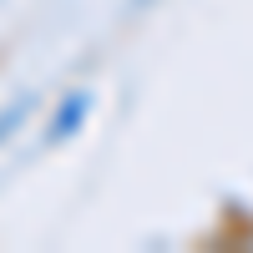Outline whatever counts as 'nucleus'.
Returning <instances> with one entry per match:
<instances>
[{
  "label": "nucleus",
  "instance_id": "obj_2",
  "mask_svg": "<svg viewBox=\"0 0 253 253\" xmlns=\"http://www.w3.org/2000/svg\"><path fill=\"white\" fill-rule=\"evenodd\" d=\"M36 112V91H20V96H10L5 107H0V147H5L20 126H26V117Z\"/></svg>",
  "mask_w": 253,
  "mask_h": 253
},
{
  "label": "nucleus",
  "instance_id": "obj_3",
  "mask_svg": "<svg viewBox=\"0 0 253 253\" xmlns=\"http://www.w3.org/2000/svg\"><path fill=\"white\" fill-rule=\"evenodd\" d=\"M243 243H248V248H253V233H248V238H243Z\"/></svg>",
  "mask_w": 253,
  "mask_h": 253
},
{
  "label": "nucleus",
  "instance_id": "obj_1",
  "mask_svg": "<svg viewBox=\"0 0 253 253\" xmlns=\"http://www.w3.org/2000/svg\"><path fill=\"white\" fill-rule=\"evenodd\" d=\"M91 107H96V91H91V86L66 91V96H61V107L51 112V122H46V137H41V147H66L81 126H86Z\"/></svg>",
  "mask_w": 253,
  "mask_h": 253
}]
</instances>
